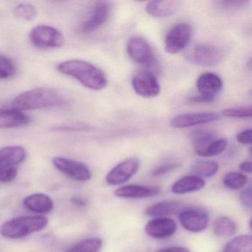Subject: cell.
I'll return each mask as SVG.
<instances>
[{"mask_svg": "<svg viewBox=\"0 0 252 252\" xmlns=\"http://www.w3.org/2000/svg\"><path fill=\"white\" fill-rule=\"evenodd\" d=\"M57 68L62 74L73 78L88 89L101 91L107 86V76L104 72L88 62L67 60L60 63Z\"/></svg>", "mask_w": 252, "mask_h": 252, "instance_id": "1", "label": "cell"}, {"mask_svg": "<svg viewBox=\"0 0 252 252\" xmlns=\"http://www.w3.org/2000/svg\"><path fill=\"white\" fill-rule=\"evenodd\" d=\"M64 95L52 88H37L25 91L13 99L12 107L20 110L54 108L65 104Z\"/></svg>", "mask_w": 252, "mask_h": 252, "instance_id": "2", "label": "cell"}, {"mask_svg": "<svg viewBox=\"0 0 252 252\" xmlns=\"http://www.w3.org/2000/svg\"><path fill=\"white\" fill-rule=\"evenodd\" d=\"M48 218L43 216H26L6 221L0 227V234L9 239L23 238L46 228Z\"/></svg>", "mask_w": 252, "mask_h": 252, "instance_id": "3", "label": "cell"}, {"mask_svg": "<svg viewBox=\"0 0 252 252\" xmlns=\"http://www.w3.org/2000/svg\"><path fill=\"white\" fill-rule=\"evenodd\" d=\"M186 60L194 65L212 67L219 64L225 57L220 47L209 44H195L186 51Z\"/></svg>", "mask_w": 252, "mask_h": 252, "instance_id": "4", "label": "cell"}, {"mask_svg": "<svg viewBox=\"0 0 252 252\" xmlns=\"http://www.w3.org/2000/svg\"><path fill=\"white\" fill-rule=\"evenodd\" d=\"M29 39L32 45L39 49H54L64 45V34L52 26L40 25L31 31Z\"/></svg>", "mask_w": 252, "mask_h": 252, "instance_id": "5", "label": "cell"}, {"mask_svg": "<svg viewBox=\"0 0 252 252\" xmlns=\"http://www.w3.org/2000/svg\"><path fill=\"white\" fill-rule=\"evenodd\" d=\"M192 29L189 23H181L174 26L165 37V51L169 54H177L185 50L189 44Z\"/></svg>", "mask_w": 252, "mask_h": 252, "instance_id": "6", "label": "cell"}, {"mask_svg": "<svg viewBox=\"0 0 252 252\" xmlns=\"http://www.w3.org/2000/svg\"><path fill=\"white\" fill-rule=\"evenodd\" d=\"M200 95L192 97L193 102L209 103L215 99V97L222 89V81L219 76L213 73H204L199 76L196 83Z\"/></svg>", "mask_w": 252, "mask_h": 252, "instance_id": "7", "label": "cell"}, {"mask_svg": "<svg viewBox=\"0 0 252 252\" xmlns=\"http://www.w3.org/2000/svg\"><path fill=\"white\" fill-rule=\"evenodd\" d=\"M126 53L129 58L141 65H153L156 63V56L150 44L140 36L129 38L126 43Z\"/></svg>", "mask_w": 252, "mask_h": 252, "instance_id": "8", "label": "cell"}, {"mask_svg": "<svg viewBox=\"0 0 252 252\" xmlns=\"http://www.w3.org/2000/svg\"><path fill=\"white\" fill-rule=\"evenodd\" d=\"M132 87L135 94L144 98L158 96L160 86L154 73L149 70H138L132 79Z\"/></svg>", "mask_w": 252, "mask_h": 252, "instance_id": "9", "label": "cell"}, {"mask_svg": "<svg viewBox=\"0 0 252 252\" xmlns=\"http://www.w3.org/2000/svg\"><path fill=\"white\" fill-rule=\"evenodd\" d=\"M53 164L62 173L67 175L75 181L85 182L91 179V172L89 168L82 162L67 158H54Z\"/></svg>", "mask_w": 252, "mask_h": 252, "instance_id": "10", "label": "cell"}, {"mask_svg": "<svg viewBox=\"0 0 252 252\" xmlns=\"http://www.w3.org/2000/svg\"><path fill=\"white\" fill-rule=\"evenodd\" d=\"M182 226L190 232L198 233L206 229L209 223L208 212L200 208L184 209L179 213Z\"/></svg>", "mask_w": 252, "mask_h": 252, "instance_id": "11", "label": "cell"}, {"mask_svg": "<svg viewBox=\"0 0 252 252\" xmlns=\"http://www.w3.org/2000/svg\"><path fill=\"white\" fill-rule=\"evenodd\" d=\"M140 167L138 159L129 158L121 162L113 168L106 177V182L111 186L125 184L135 175Z\"/></svg>", "mask_w": 252, "mask_h": 252, "instance_id": "12", "label": "cell"}, {"mask_svg": "<svg viewBox=\"0 0 252 252\" xmlns=\"http://www.w3.org/2000/svg\"><path fill=\"white\" fill-rule=\"evenodd\" d=\"M112 6L107 1L95 2L88 18L82 23L81 32L90 33L95 32L108 20L111 13Z\"/></svg>", "mask_w": 252, "mask_h": 252, "instance_id": "13", "label": "cell"}, {"mask_svg": "<svg viewBox=\"0 0 252 252\" xmlns=\"http://www.w3.org/2000/svg\"><path fill=\"white\" fill-rule=\"evenodd\" d=\"M220 119V116L218 113L211 112L184 113L174 117L171 120L170 126L176 129H184L212 123L219 120Z\"/></svg>", "mask_w": 252, "mask_h": 252, "instance_id": "14", "label": "cell"}, {"mask_svg": "<svg viewBox=\"0 0 252 252\" xmlns=\"http://www.w3.org/2000/svg\"><path fill=\"white\" fill-rule=\"evenodd\" d=\"M177 231L175 220L169 218H156L149 221L145 226L147 235L156 239H166Z\"/></svg>", "mask_w": 252, "mask_h": 252, "instance_id": "15", "label": "cell"}, {"mask_svg": "<svg viewBox=\"0 0 252 252\" xmlns=\"http://www.w3.org/2000/svg\"><path fill=\"white\" fill-rule=\"evenodd\" d=\"M28 115L14 107L0 108V129L24 127L30 124Z\"/></svg>", "mask_w": 252, "mask_h": 252, "instance_id": "16", "label": "cell"}, {"mask_svg": "<svg viewBox=\"0 0 252 252\" xmlns=\"http://www.w3.org/2000/svg\"><path fill=\"white\" fill-rule=\"evenodd\" d=\"M160 192V189L158 187L131 184L119 187L115 191V194L122 198L141 199L154 197Z\"/></svg>", "mask_w": 252, "mask_h": 252, "instance_id": "17", "label": "cell"}, {"mask_svg": "<svg viewBox=\"0 0 252 252\" xmlns=\"http://www.w3.org/2000/svg\"><path fill=\"white\" fill-rule=\"evenodd\" d=\"M181 7V2L175 0L169 1H150L146 6V11L152 17L157 18L170 17L177 12Z\"/></svg>", "mask_w": 252, "mask_h": 252, "instance_id": "18", "label": "cell"}, {"mask_svg": "<svg viewBox=\"0 0 252 252\" xmlns=\"http://www.w3.org/2000/svg\"><path fill=\"white\" fill-rule=\"evenodd\" d=\"M184 209L185 207L179 202L166 200L148 206L144 213L151 218H165L179 214Z\"/></svg>", "mask_w": 252, "mask_h": 252, "instance_id": "19", "label": "cell"}, {"mask_svg": "<svg viewBox=\"0 0 252 252\" xmlns=\"http://www.w3.org/2000/svg\"><path fill=\"white\" fill-rule=\"evenodd\" d=\"M23 204L31 212L39 214L50 213L54 208L52 198L42 193H36L28 196L23 200Z\"/></svg>", "mask_w": 252, "mask_h": 252, "instance_id": "20", "label": "cell"}, {"mask_svg": "<svg viewBox=\"0 0 252 252\" xmlns=\"http://www.w3.org/2000/svg\"><path fill=\"white\" fill-rule=\"evenodd\" d=\"M205 186L206 181L203 178L195 175H189L184 177L174 183L171 190L174 194H184L200 191L204 188Z\"/></svg>", "mask_w": 252, "mask_h": 252, "instance_id": "21", "label": "cell"}, {"mask_svg": "<svg viewBox=\"0 0 252 252\" xmlns=\"http://www.w3.org/2000/svg\"><path fill=\"white\" fill-rule=\"evenodd\" d=\"M27 152L21 146H8L0 149V164L17 166L26 160Z\"/></svg>", "mask_w": 252, "mask_h": 252, "instance_id": "22", "label": "cell"}, {"mask_svg": "<svg viewBox=\"0 0 252 252\" xmlns=\"http://www.w3.org/2000/svg\"><path fill=\"white\" fill-rule=\"evenodd\" d=\"M189 140L194 152L202 157L205 150L216 140V136L211 131L197 129L191 132Z\"/></svg>", "mask_w": 252, "mask_h": 252, "instance_id": "23", "label": "cell"}, {"mask_svg": "<svg viewBox=\"0 0 252 252\" xmlns=\"http://www.w3.org/2000/svg\"><path fill=\"white\" fill-rule=\"evenodd\" d=\"M222 252H252V237L249 234H242L228 241Z\"/></svg>", "mask_w": 252, "mask_h": 252, "instance_id": "24", "label": "cell"}, {"mask_svg": "<svg viewBox=\"0 0 252 252\" xmlns=\"http://www.w3.org/2000/svg\"><path fill=\"white\" fill-rule=\"evenodd\" d=\"M219 169V164L214 160H199L194 162L191 171L195 176L200 178H210L214 176Z\"/></svg>", "mask_w": 252, "mask_h": 252, "instance_id": "25", "label": "cell"}, {"mask_svg": "<svg viewBox=\"0 0 252 252\" xmlns=\"http://www.w3.org/2000/svg\"><path fill=\"white\" fill-rule=\"evenodd\" d=\"M237 225L228 217H219L214 222V233L221 237L234 235L237 231Z\"/></svg>", "mask_w": 252, "mask_h": 252, "instance_id": "26", "label": "cell"}, {"mask_svg": "<svg viewBox=\"0 0 252 252\" xmlns=\"http://www.w3.org/2000/svg\"><path fill=\"white\" fill-rule=\"evenodd\" d=\"M102 244L101 238L93 237L76 243L67 252H98L102 247Z\"/></svg>", "mask_w": 252, "mask_h": 252, "instance_id": "27", "label": "cell"}, {"mask_svg": "<svg viewBox=\"0 0 252 252\" xmlns=\"http://www.w3.org/2000/svg\"><path fill=\"white\" fill-rule=\"evenodd\" d=\"M247 176L240 172H228L223 178L224 186L230 189H240L247 184Z\"/></svg>", "mask_w": 252, "mask_h": 252, "instance_id": "28", "label": "cell"}, {"mask_svg": "<svg viewBox=\"0 0 252 252\" xmlns=\"http://www.w3.org/2000/svg\"><path fill=\"white\" fill-rule=\"evenodd\" d=\"M37 9L34 5L29 3H21L14 8L16 17L25 21H32L37 16Z\"/></svg>", "mask_w": 252, "mask_h": 252, "instance_id": "29", "label": "cell"}, {"mask_svg": "<svg viewBox=\"0 0 252 252\" xmlns=\"http://www.w3.org/2000/svg\"><path fill=\"white\" fill-rule=\"evenodd\" d=\"M17 73V67L12 60L0 54V79L5 80L14 77Z\"/></svg>", "mask_w": 252, "mask_h": 252, "instance_id": "30", "label": "cell"}, {"mask_svg": "<svg viewBox=\"0 0 252 252\" xmlns=\"http://www.w3.org/2000/svg\"><path fill=\"white\" fill-rule=\"evenodd\" d=\"M227 145H228V142L226 140L223 138L216 139L205 150L202 157H214V156H218L225 150Z\"/></svg>", "mask_w": 252, "mask_h": 252, "instance_id": "31", "label": "cell"}, {"mask_svg": "<svg viewBox=\"0 0 252 252\" xmlns=\"http://www.w3.org/2000/svg\"><path fill=\"white\" fill-rule=\"evenodd\" d=\"M17 174H18L17 166L0 164V182H11L17 178Z\"/></svg>", "mask_w": 252, "mask_h": 252, "instance_id": "32", "label": "cell"}, {"mask_svg": "<svg viewBox=\"0 0 252 252\" xmlns=\"http://www.w3.org/2000/svg\"><path fill=\"white\" fill-rule=\"evenodd\" d=\"M222 115L225 117L238 118H251L252 116V107H237V108L225 109L222 111Z\"/></svg>", "mask_w": 252, "mask_h": 252, "instance_id": "33", "label": "cell"}, {"mask_svg": "<svg viewBox=\"0 0 252 252\" xmlns=\"http://www.w3.org/2000/svg\"><path fill=\"white\" fill-rule=\"evenodd\" d=\"M179 163H166V164L161 165V166L156 168L152 173L154 176H161V175H166L169 172H172L177 168L179 167Z\"/></svg>", "mask_w": 252, "mask_h": 252, "instance_id": "34", "label": "cell"}, {"mask_svg": "<svg viewBox=\"0 0 252 252\" xmlns=\"http://www.w3.org/2000/svg\"><path fill=\"white\" fill-rule=\"evenodd\" d=\"M252 187H249L243 190L240 194V200L246 207L251 209L252 206Z\"/></svg>", "mask_w": 252, "mask_h": 252, "instance_id": "35", "label": "cell"}, {"mask_svg": "<svg viewBox=\"0 0 252 252\" xmlns=\"http://www.w3.org/2000/svg\"><path fill=\"white\" fill-rule=\"evenodd\" d=\"M237 141L239 144L243 145H249L252 144V129H245L240 132L237 135Z\"/></svg>", "mask_w": 252, "mask_h": 252, "instance_id": "36", "label": "cell"}, {"mask_svg": "<svg viewBox=\"0 0 252 252\" xmlns=\"http://www.w3.org/2000/svg\"><path fill=\"white\" fill-rule=\"evenodd\" d=\"M156 252H191L189 249L184 246H172V247L165 248L160 249Z\"/></svg>", "mask_w": 252, "mask_h": 252, "instance_id": "37", "label": "cell"}, {"mask_svg": "<svg viewBox=\"0 0 252 252\" xmlns=\"http://www.w3.org/2000/svg\"><path fill=\"white\" fill-rule=\"evenodd\" d=\"M240 170L246 172V173H252V162H251L250 160L243 162V163L240 165Z\"/></svg>", "mask_w": 252, "mask_h": 252, "instance_id": "38", "label": "cell"}, {"mask_svg": "<svg viewBox=\"0 0 252 252\" xmlns=\"http://www.w3.org/2000/svg\"><path fill=\"white\" fill-rule=\"evenodd\" d=\"M71 201L73 204L76 205V206H86V201H85L84 199L81 198V197H73V198H72Z\"/></svg>", "mask_w": 252, "mask_h": 252, "instance_id": "39", "label": "cell"}]
</instances>
